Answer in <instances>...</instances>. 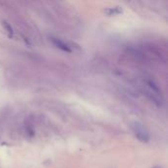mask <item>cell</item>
Masks as SVG:
<instances>
[{
    "mask_svg": "<svg viewBox=\"0 0 168 168\" xmlns=\"http://www.w3.org/2000/svg\"><path fill=\"white\" fill-rule=\"evenodd\" d=\"M132 131L137 139L142 143H148L150 139V133H148L147 128H146L141 122H138V121L133 122Z\"/></svg>",
    "mask_w": 168,
    "mask_h": 168,
    "instance_id": "6da1fadb",
    "label": "cell"
},
{
    "mask_svg": "<svg viewBox=\"0 0 168 168\" xmlns=\"http://www.w3.org/2000/svg\"><path fill=\"white\" fill-rule=\"evenodd\" d=\"M51 42H52L57 48L65 51V52H71L72 51L71 48H70V46L67 44V43H65L63 40H61L59 39H54V37H52V39H51Z\"/></svg>",
    "mask_w": 168,
    "mask_h": 168,
    "instance_id": "7a4b0ae2",
    "label": "cell"
},
{
    "mask_svg": "<svg viewBox=\"0 0 168 168\" xmlns=\"http://www.w3.org/2000/svg\"><path fill=\"white\" fill-rule=\"evenodd\" d=\"M104 13L108 16H116L122 13V9L120 7H114V8H108L104 10Z\"/></svg>",
    "mask_w": 168,
    "mask_h": 168,
    "instance_id": "3957f363",
    "label": "cell"
},
{
    "mask_svg": "<svg viewBox=\"0 0 168 168\" xmlns=\"http://www.w3.org/2000/svg\"><path fill=\"white\" fill-rule=\"evenodd\" d=\"M2 26H3L5 30H6L9 37H13V30H12V28H11V26L8 23H6V22H3V23H2Z\"/></svg>",
    "mask_w": 168,
    "mask_h": 168,
    "instance_id": "277c9868",
    "label": "cell"
},
{
    "mask_svg": "<svg viewBox=\"0 0 168 168\" xmlns=\"http://www.w3.org/2000/svg\"><path fill=\"white\" fill-rule=\"evenodd\" d=\"M153 168H162L161 166H154Z\"/></svg>",
    "mask_w": 168,
    "mask_h": 168,
    "instance_id": "5b68a950",
    "label": "cell"
}]
</instances>
